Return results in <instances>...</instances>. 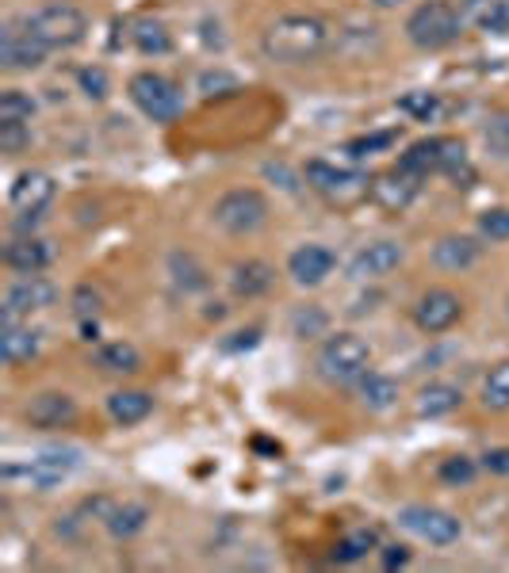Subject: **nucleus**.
Listing matches in <instances>:
<instances>
[{
	"label": "nucleus",
	"instance_id": "423d86ee",
	"mask_svg": "<svg viewBox=\"0 0 509 573\" xmlns=\"http://www.w3.org/2000/svg\"><path fill=\"white\" fill-rule=\"evenodd\" d=\"M126 96H131L134 108H138L146 119H154V123H173V119L184 111L181 88L154 70L134 73L131 85H126Z\"/></svg>",
	"mask_w": 509,
	"mask_h": 573
},
{
	"label": "nucleus",
	"instance_id": "20e7f679",
	"mask_svg": "<svg viewBox=\"0 0 509 573\" xmlns=\"http://www.w3.org/2000/svg\"><path fill=\"white\" fill-rule=\"evenodd\" d=\"M460 32H463V16L448 0H425L407 20V39L414 42L417 50L452 47V42L460 39Z\"/></svg>",
	"mask_w": 509,
	"mask_h": 573
},
{
	"label": "nucleus",
	"instance_id": "a878e982",
	"mask_svg": "<svg viewBox=\"0 0 509 573\" xmlns=\"http://www.w3.org/2000/svg\"><path fill=\"white\" fill-rule=\"evenodd\" d=\"M463 405V390L452 382H429V387L417 394V413L422 417H448Z\"/></svg>",
	"mask_w": 509,
	"mask_h": 573
},
{
	"label": "nucleus",
	"instance_id": "aec40b11",
	"mask_svg": "<svg viewBox=\"0 0 509 573\" xmlns=\"http://www.w3.org/2000/svg\"><path fill=\"white\" fill-rule=\"evenodd\" d=\"M478 253H483V245H478L475 237H468V233H448V237H440L437 245H433V264L445 271H463L478 260Z\"/></svg>",
	"mask_w": 509,
	"mask_h": 573
},
{
	"label": "nucleus",
	"instance_id": "37998d69",
	"mask_svg": "<svg viewBox=\"0 0 509 573\" xmlns=\"http://www.w3.org/2000/svg\"><path fill=\"white\" fill-rule=\"evenodd\" d=\"M96 310H100V295H96V291H93V295H88V286H81V291H77V314L88 321Z\"/></svg>",
	"mask_w": 509,
	"mask_h": 573
},
{
	"label": "nucleus",
	"instance_id": "dca6fc26",
	"mask_svg": "<svg viewBox=\"0 0 509 573\" xmlns=\"http://www.w3.org/2000/svg\"><path fill=\"white\" fill-rule=\"evenodd\" d=\"M27 425L35 428H65L73 417H77V402L62 390H47V394L32 398V405L24 410Z\"/></svg>",
	"mask_w": 509,
	"mask_h": 573
},
{
	"label": "nucleus",
	"instance_id": "6ab92c4d",
	"mask_svg": "<svg viewBox=\"0 0 509 573\" xmlns=\"http://www.w3.org/2000/svg\"><path fill=\"white\" fill-rule=\"evenodd\" d=\"M463 24L486 35H506L509 32V0H460Z\"/></svg>",
	"mask_w": 509,
	"mask_h": 573
},
{
	"label": "nucleus",
	"instance_id": "7ed1b4c3",
	"mask_svg": "<svg viewBox=\"0 0 509 573\" xmlns=\"http://www.w3.org/2000/svg\"><path fill=\"white\" fill-rule=\"evenodd\" d=\"M372 367V349L356 333H329L318 349V375L334 387H353Z\"/></svg>",
	"mask_w": 509,
	"mask_h": 573
},
{
	"label": "nucleus",
	"instance_id": "f03ea898",
	"mask_svg": "<svg viewBox=\"0 0 509 573\" xmlns=\"http://www.w3.org/2000/svg\"><path fill=\"white\" fill-rule=\"evenodd\" d=\"M303 176L311 184V192H318L337 210L361 207L364 199H372V176L361 169H341V164H329L322 157H314V161H306Z\"/></svg>",
	"mask_w": 509,
	"mask_h": 573
},
{
	"label": "nucleus",
	"instance_id": "2f4dec72",
	"mask_svg": "<svg viewBox=\"0 0 509 573\" xmlns=\"http://www.w3.org/2000/svg\"><path fill=\"white\" fill-rule=\"evenodd\" d=\"M35 115V100L20 88H9L0 96V123H32Z\"/></svg>",
	"mask_w": 509,
	"mask_h": 573
},
{
	"label": "nucleus",
	"instance_id": "393cba45",
	"mask_svg": "<svg viewBox=\"0 0 509 573\" xmlns=\"http://www.w3.org/2000/svg\"><path fill=\"white\" fill-rule=\"evenodd\" d=\"M126 35H131V42H134L138 54H169V50H173L169 27H165L161 20H154V16H138Z\"/></svg>",
	"mask_w": 509,
	"mask_h": 573
},
{
	"label": "nucleus",
	"instance_id": "4468645a",
	"mask_svg": "<svg viewBox=\"0 0 509 573\" xmlns=\"http://www.w3.org/2000/svg\"><path fill=\"white\" fill-rule=\"evenodd\" d=\"M50 50L39 47L32 35L24 32V24H9L4 27V39H0V62L4 70H39L47 62Z\"/></svg>",
	"mask_w": 509,
	"mask_h": 573
},
{
	"label": "nucleus",
	"instance_id": "4be33fe9",
	"mask_svg": "<svg viewBox=\"0 0 509 573\" xmlns=\"http://www.w3.org/2000/svg\"><path fill=\"white\" fill-rule=\"evenodd\" d=\"M353 387H356V402H361L364 410H372V413H384V410H391V405L399 402V382H395L391 375L368 371V375H361Z\"/></svg>",
	"mask_w": 509,
	"mask_h": 573
},
{
	"label": "nucleus",
	"instance_id": "79ce46f5",
	"mask_svg": "<svg viewBox=\"0 0 509 573\" xmlns=\"http://www.w3.org/2000/svg\"><path fill=\"white\" fill-rule=\"evenodd\" d=\"M257 341H260V329H242V333H234V341H222V349L227 352L257 349Z\"/></svg>",
	"mask_w": 509,
	"mask_h": 573
},
{
	"label": "nucleus",
	"instance_id": "e433bc0d",
	"mask_svg": "<svg viewBox=\"0 0 509 573\" xmlns=\"http://www.w3.org/2000/svg\"><path fill=\"white\" fill-rule=\"evenodd\" d=\"M478 233L490 241H509V207H490L478 215Z\"/></svg>",
	"mask_w": 509,
	"mask_h": 573
},
{
	"label": "nucleus",
	"instance_id": "cd10ccee",
	"mask_svg": "<svg viewBox=\"0 0 509 573\" xmlns=\"http://www.w3.org/2000/svg\"><path fill=\"white\" fill-rule=\"evenodd\" d=\"M379 547V532L376 527H361V532H349L346 539L337 542L334 550H329V562H337V565H353V562H361L368 550H376Z\"/></svg>",
	"mask_w": 509,
	"mask_h": 573
},
{
	"label": "nucleus",
	"instance_id": "a19ab883",
	"mask_svg": "<svg viewBox=\"0 0 509 573\" xmlns=\"http://www.w3.org/2000/svg\"><path fill=\"white\" fill-rule=\"evenodd\" d=\"M483 471L498 474V478H509V448H490V451H486Z\"/></svg>",
	"mask_w": 509,
	"mask_h": 573
},
{
	"label": "nucleus",
	"instance_id": "5701e85b",
	"mask_svg": "<svg viewBox=\"0 0 509 573\" xmlns=\"http://www.w3.org/2000/svg\"><path fill=\"white\" fill-rule=\"evenodd\" d=\"M108 413L111 420L123 428L142 425V420L154 413V398H149L146 390H116V394L108 398Z\"/></svg>",
	"mask_w": 509,
	"mask_h": 573
},
{
	"label": "nucleus",
	"instance_id": "1a4fd4ad",
	"mask_svg": "<svg viewBox=\"0 0 509 573\" xmlns=\"http://www.w3.org/2000/svg\"><path fill=\"white\" fill-rule=\"evenodd\" d=\"M399 520L407 532H414L417 539L433 542V547H448V542H456L463 532L452 512L433 509V504H407V509L399 512Z\"/></svg>",
	"mask_w": 509,
	"mask_h": 573
},
{
	"label": "nucleus",
	"instance_id": "72a5a7b5",
	"mask_svg": "<svg viewBox=\"0 0 509 573\" xmlns=\"http://www.w3.org/2000/svg\"><path fill=\"white\" fill-rule=\"evenodd\" d=\"M478 474V463L468 455H452L440 463V481H448V486H468V481H475Z\"/></svg>",
	"mask_w": 509,
	"mask_h": 573
},
{
	"label": "nucleus",
	"instance_id": "bb28decb",
	"mask_svg": "<svg viewBox=\"0 0 509 573\" xmlns=\"http://www.w3.org/2000/svg\"><path fill=\"white\" fill-rule=\"evenodd\" d=\"M96 367L100 371H108V375H134L138 371V349L134 344H126V341H111V344H100L96 349Z\"/></svg>",
	"mask_w": 509,
	"mask_h": 573
},
{
	"label": "nucleus",
	"instance_id": "a211bd4d",
	"mask_svg": "<svg viewBox=\"0 0 509 573\" xmlns=\"http://www.w3.org/2000/svg\"><path fill=\"white\" fill-rule=\"evenodd\" d=\"M50 260H54V248L43 237H35V233L4 245V264H9L12 271H20V276H35V271H43Z\"/></svg>",
	"mask_w": 509,
	"mask_h": 573
},
{
	"label": "nucleus",
	"instance_id": "9d476101",
	"mask_svg": "<svg viewBox=\"0 0 509 573\" xmlns=\"http://www.w3.org/2000/svg\"><path fill=\"white\" fill-rule=\"evenodd\" d=\"M460 318H463V298L456 295V291H448V286H433V291H425L414 306V326L429 337L448 333Z\"/></svg>",
	"mask_w": 509,
	"mask_h": 573
},
{
	"label": "nucleus",
	"instance_id": "a18cd8bd",
	"mask_svg": "<svg viewBox=\"0 0 509 573\" xmlns=\"http://www.w3.org/2000/svg\"><path fill=\"white\" fill-rule=\"evenodd\" d=\"M372 4H379V9H399L402 0H372Z\"/></svg>",
	"mask_w": 509,
	"mask_h": 573
},
{
	"label": "nucleus",
	"instance_id": "473e14b6",
	"mask_svg": "<svg viewBox=\"0 0 509 573\" xmlns=\"http://www.w3.org/2000/svg\"><path fill=\"white\" fill-rule=\"evenodd\" d=\"M399 111H407L410 119H422V123H429V119H437L440 100H437V93H407L399 100Z\"/></svg>",
	"mask_w": 509,
	"mask_h": 573
},
{
	"label": "nucleus",
	"instance_id": "f257e3e1",
	"mask_svg": "<svg viewBox=\"0 0 509 573\" xmlns=\"http://www.w3.org/2000/svg\"><path fill=\"white\" fill-rule=\"evenodd\" d=\"M326 47H329V27L318 16H306V12L276 16L265 27V35H260V50L280 65L314 62Z\"/></svg>",
	"mask_w": 509,
	"mask_h": 573
},
{
	"label": "nucleus",
	"instance_id": "2eb2a0df",
	"mask_svg": "<svg viewBox=\"0 0 509 573\" xmlns=\"http://www.w3.org/2000/svg\"><path fill=\"white\" fill-rule=\"evenodd\" d=\"M334 253L326 245H299L295 253L288 256V276L295 279L299 286H318L329 279L334 271Z\"/></svg>",
	"mask_w": 509,
	"mask_h": 573
},
{
	"label": "nucleus",
	"instance_id": "c85d7f7f",
	"mask_svg": "<svg viewBox=\"0 0 509 573\" xmlns=\"http://www.w3.org/2000/svg\"><path fill=\"white\" fill-rule=\"evenodd\" d=\"M146 520H149L146 504H116L104 524H108V532L116 535V539H131V535H138L142 527H146Z\"/></svg>",
	"mask_w": 509,
	"mask_h": 573
},
{
	"label": "nucleus",
	"instance_id": "f3484780",
	"mask_svg": "<svg viewBox=\"0 0 509 573\" xmlns=\"http://www.w3.org/2000/svg\"><path fill=\"white\" fill-rule=\"evenodd\" d=\"M50 199H54V180L47 172H20L16 184H12V207H16V215H24V210L43 215L50 207Z\"/></svg>",
	"mask_w": 509,
	"mask_h": 573
},
{
	"label": "nucleus",
	"instance_id": "c9c22d12",
	"mask_svg": "<svg viewBox=\"0 0 509 573\" xmlns=\"http://www.w3.org/2000/svg\"><path fill=\"white\" fill-rule=\"evenodd\" d=\"M32 146V126L27 123H0V154H24Z\"/></svg>",
	"mask_w": 509,
	"mask_h": 573
},
{
	"label": "nucleus",
	"instance_id": "ddd939ff",
	"mask_svg": "<svg viewBox=\"0 0 509 573\" xmlns=\"http://www.w3.org/2000/svg\"><path fill=\"white\" fill-rule=\"evenodd\" d=\"M402 256L407 253H402L399 241H372V245H364L361 253L349 260V276L361 279V283H368V279H384L399 268Z\"/></svg>",
	"mask_w": 509,
	"mask_h": 573
},
{
	"label": "nucleus",
	"instance_id": "9b49d317",
	"mask_svg": "<svg viewBox=\"0 0 509 573\" xmlns=\"http://www.w3.org/2000/svg\"><path fill=\"white\" fill-rule=\"evenodd\" d=\"M58 298V286L50 279H43L39 271L35 276H24L9 286V295H4V321H20V318H32V314L47 310L54 306Z\"/></svg>",
	"mask_w": 509,
	"mask_h": 573
},
{
	"label": "nucleus",
	"instance_id": "f8f14e48",
	"mask_svg": "<svg viewBox=\"0 0 509 573\" xmlns=\"http://www.w3.org/2000/svg\"><path fill=\"white\" fill-rule=\"evenodd\" d=\"M417 192H422V176L399 169V164L387 169V172H379V176H372V203L384 207V210H391V215L407 210L410 203L417 199Z\"/></svg>",
	"mask_w": 509,
	"mask_h": 573
},
{
	"label": "nucleus",
	"instance_id": "0eeeda50",
	"mask_svg": "<svg viewBox=\"0 0 509 573\" xmlns=\"http://www.w3.org/2000/svg\"><path fill=\"white\" fill-rule=\"evenodd\" d=\"M265 222H268V199L257 187H234V192H227L215 203V225L234 233V237L257 233Z\"/></svg>",
	"mask_w": 509,
	"mask_h": 573
},
{
	"label": "nucleus",
	"instance_id": "c03bdc74",
	"mask_svg": "<svg viewBox=\"0 0 509 573\" xmlns=\"http://www.w3.org/2000/svg\"><path fill=\"white\" fill-rule=\"evenodd\" d=\"M253 448H260V451H272V455H280V443H268V440H253Z\"/></svg>",
	"mask_w": 509,
	"mask_h": 573
},
{
	"label": "nucleus",
	"instance_id": "f704fd0d",
	"mask_svg": "<svg viewBox=\"0 0 509 573\" xmlns=\"http://www.w3.org/2000/svg\"><path fill=\"white\" fill-rule=\"evenodd\" d=\"M199 93H204V100H215V96L242 93V85H238V77H230L227 70H207L204 77H199Z\"/></svg>",
	"mask_w": 509,
	"mask_h": 573
},
{
	"label": "nucleus",
	"instance_id": "412c9836",
	"mask_svg": "<svg viewBox=\"0 0 509 573\" xmlns=\"http://www.w3.org/2000/svg\"><path fill=\"white\" fill-rule=\"evenodd\" d=\"M39 352V333L20 321H0V356L9 367H20Z\"/></svg>",
	"mask_w": 509,
	"mask_h": 573
},
{
	"label": "nucleus",
	"instance_id": "7c9ffc66",
	"mask_svg": "<svg viewBox=\"0 0 509 573\" xmlns=\"http://www.w3.org/2000/svg\"><path fill=\"white\" fill-rule=\"evenodd\" d=\"M395 142H399V131L361 134V138L346 142V157H353V161H364V157H372V154H384V149H391Z\"/></svg>",
	"mask_w": 509,
	"mask_h": 573
},
{
	"label": "nucleus",
	"instance_id": "ea45409f",
	"mask_svg": "<svg viewBox=\"0 0 509 573\" xmlns=\"http://www.w3.org/2000/svg\"><path fill=\"white\" fill-rule=\"evenodd\" d=\"M379 565H384V570H402V565H410V547L387 542V547L379 550Z\"/></svg>",
	"mask_w": 509,
	"mask_h": 573
},
{
	"label": "nucleus",
	"instance_id": "c756f323",
	"mask_svg": "<svg viewBox=\"0 0 509 573\" xmlns=\"http://www.w3.org/2000/svg\"><path fill=\"white\" fill-rule=\"evenodd\" d=\"M483 410L501 413L509 410V359L490 367V375L483 379Z\"/></svg>",
	"mask_w": 509,
	"mask_h": 573
},
{
	"label": "nucleus",
	"instance_id": "4c0bfd02",
	"mask_svg": "<svg viewBox=\"0 0 509 573\" xmlns=\"http://www.w3.org/2000/svg\"><path fill=\"white\" fill-rule=\"evenodd\" d=\"M77 81H81V93L88 96V100H108V93H111V81H108V73L100 70V65H88V70H81L77 73Z\"/></svg>",
	"mask_w": 509,
	"mask_h": 573
},
{
	"label": "nucleus",
	"instance_id": "b1692460",
	"mask_svg": "<svg viewBox=\"0 0 509 573\" xmlns=\"http://www.w3.org/2000/svg\"><path fill=\"white\" fill-rule=\"evenodd\" d=\"M272 279H276V271L268 268L265 260H245L230 271V291H234L238 298H260L268 286H272Z\"/></svg>",
	"mask_w": 509,
	"mask_h": 573
},
{
	"label": "nucleus",
	"instance_id": "39448f33",
	"mask_svg": "<svg viewBox=\"0 0 509 573\" xmlns=\"http://www.w3.org/2000/svg\"><path fill=\"white\" fill-rule=\"evenodd\" d=\"M20 24H24V32L32 35L39 47H47V50L77 47V42L85 39V32H88L85 12L73 9V4H47V9L24 16Z\"/></svg>",
	"mask_w": 509,
	"mask_h": 573
},
{
	"label": "nucleus",
	"instance_id": "6e6552de",
	"mask_svg": "<svg viewBox=\"0 0 509 573\" xmlns=\"http://www.w3.org/2000/svg\"><path fill=\"white\" fill-rule=\"evenodd\" d=\"M77 466V451H43L24 466H4V481H24L32 489H54Z\"/></svg>",
	"mask_w": 509,
	"mask_h": 573
},
{
	"label": "nucleus",
	"instance_id": "58836bf2",
	"mask_svg": "<svg viewBox=\"0 0 509 573\" xmlns=\"http://www.w3.org/2000/svg\"><path fill=\"white\" fill-rule=\"evenodd\" d=\"M486 146L494 149V154L509 157V111H498V115H490V123H486Z\"/></svg>",
	"mask_w": 509,
	"mask_h": 573
}]
</instances>
